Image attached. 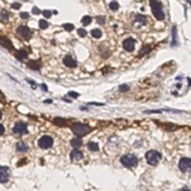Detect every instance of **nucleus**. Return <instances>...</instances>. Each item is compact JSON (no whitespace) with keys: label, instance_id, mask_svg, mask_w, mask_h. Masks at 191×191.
I'll list each match as a JSON object with an SVG mask.
<instances>
[{"label":"nucleus","instance_id":"f257e3e1","mask_svg":"<svg viewBox=\"0 0 191 191\" xmlns=\"http://www.w3.org/2000/svg\"><path fill=\"white\" fill-rule=\"evenodd\" d=\"M150 8H152V13L158 21H163L164 19V13L163 9H162V4L159 0H150Z\"/></svg>","mask_w":191,"mask_h":191},{"label":"nucleus","instance_id":"f03ea898","mask_svg":"<svg viewBox=\"0 0 191 191\" xmlns=\"http://www.w3.org/2000/svg\"><path fill=\"white\" fill-rule=\"evenodd\" d=\"M121 164L124 166V167H126V168H134L136 164H138V162H139V159L138 157H136L135 154H125V155H122L121 157Z\"/></svg>","mask_w":191,"mask_h":191},{"label":"nucleus","instance_id":"7ed1b4c3","mask_svg":"<svg viewBox=\"0 0 191 191\" xmlns=\"http://www.w3.org/2000/svg\"><path fill=\"white\" fill-rule=\"evenodd\" d=\"M161 158H162V154L158 150H149L145 154L146 162L150 166H157L159 163V161H161Z\"/></svg>","mask_w":191,"mask_h":191},{"label":"nucleus","instance_id":"20e7f679","mask_svg":"<svg viewBox=\"0 0 191 191\" xmlns=\"http://www.w3.org/2000/svg\"><path fill=\"white\" fill-rule=\"evenodd\" d=\"M71 130L75 135L78 136H84L91 131V127L88 125H84V124H80V122H76V124H73L71 125Z\"/></svg>","mask_w":191,"mask_h":191},{"label":"nucleus","instance_id":"39448f33","mask_svg":"<svg viewBox=\"0 0 191 191\" xmlns=\"http://www.w3.org/2000/svg\"><path fill=\"white\" fill-rule=\"evenodd\" d=\"M54 144V139L49 135H43L42 138L38 140V146L42 149H47V148H51Z\"/></svg>","mask_w":191,"mask_h":191},{"label":"nucleus","instance_id":"423d86ee","mask_svg":"<svg viewBox=\"0 0 191 191\" xmlns=\"http://www.w3.org/2000/svg\"><path fill=\"white\" fill-rule=\"evenodd\" d=\"M178 168H180L181 172H189L191 171V159L187 157H183L180 159L178 162Z\"/></svg>","mask_w":191,"mask_h":191},{"label":"nucleus","instance_id":"0eeeda50","mask_svg":"<svg viewBox=\"0 0 191 191\" xmlns=\"http://www.w3.org/2000/svg\"><path fill=\"white\" fill-rule=\"evenodd\" d=\"M17 33L22 38H24V40H30L31 36H32V32L27 25H19V27L17 28Z\"/></svg>","mask_w":191,"mask_h":191},{"label":"nucleus","instance_id":"6e6552de","mask_svg":"<svg viewBox=\"0 0 191 191\" xmlns=\"http://www.w3.org/2000/svg\"><path fill=\"white\" fill-rule=\"evenodd\" d=\"M122 47L124 50L127 51V52H133L134 49H135V40L131 37H127L122 41Z\"/></svg>","mask_w":191,"mask_h":191},{"label":"nucleus","instance_id":"1a4fd4ad","mask_svg":"<svg viewBox=\"0 0 191 191\" xmlns=\"http://www.w3.org/2000/svg\"><path fill=\"white\" fill-rule=\"evenodd\" d=\"M9 176H10V170L5 166H1L0 167V182H6L9 180Z\"/></svg>","mask_w":191,"mask_h":191},{"label":"nucleus","instance_id":"9d476101","mask_svg":"<svg viewBox=\"0 0 191 191\" xmlns=\"http://www.w3.org/2000/svg\"><path fill=\"white\" fill-rule=\"evenodd\" d=\"M13 133L19 134V135L25 134V133H27V125H25L24 122H17L14 125V127H13Z\"/></svg>","mask_w":191,"mask_h":191},{"label":"nucleus","instance_id":"9b49d317","mask_svg":"<svg viewBox=\"0 0 191 191\" xmlns=\"http://www.w3.org/2000/svg\"><path fill=\"white\" fill-rule=\"evenodd\" d=\"M63 63H64V65L68 66V68H75V66L78 65L76 60H75L71 55H66V56L63 59Z\"/></svg>","mask_w":191,"mask_h":191},{"label":"nucleus","instance_id":"f8f14e48","mask_svg":"<svg viewBox=\"0 0 191 191\" xmlns=\"http://www.w3.org/2000/svg\"><path fill=\"white\" fill-rule=\"evenodd\" d=\"M0 45H1L3 47H5V49H8V50H13L14 49V46H13V43H12V41L9 40L6 36H0Z\"/></svg>","mask_w":191,"mask_h":191},{"label":"nucleus","instance_id":"ddd939ff","mask_svg":"<svg viewBox=\"0 0 191 191\" xmlns=\"http://www.w3.org/2000/svg\"><path fill=\"white\" fill-rule=\"evenodd\" d=\"M70 157H71V161L78 162V161H80V159L83 158V153L79 150V149H74V150L70 153Z\"/></svg>","mask_w":191,"mask_h":191},{"label":"nucleus","instance_id":"4468645a","mask_svg":"<svg viewBox=\"0 0 191 191\" xmlns=\"http://www.w3.org/2000/svg\"><path fill=\"white\" fill-rule=\"evenodd\" d=\"M52 122L55 124V125L61 126V127L68 125V120H66V119H63V117H55V119L52 120Z\"/></svg>","mask_w":191,"mask_h":191},{"label":"nucleus","instance_id":"2eb2a0df","mask_svg":"<svg viewBox=\"0 0 191 191\" xmlns=\"http://www.w3.org/2000/svg\"><path fill=\"white\" fill-rule=\"evenodd\" d=\"M171 45L173 47H176L178 45V41H177V27H176V25L172 27V42H171Z\"/></svg>","mask_w":191,"mask_h":191},{"label":"nucleus","instance_id":"dca6fc26","mask_svg":"<svg viewBox=\"0 0 191 191\" xmlns=\"http://www.w3.org/2000/svg\"><path fill=\"white\" fill-rule=\"evenodd\" d=\"M27 66L32 70H40L41 69V65H40V63H38L37 60H30V61L27 63Z\"/></svg>","mask_w":191,"mask_h":191},{"label":"nucleus","instance_id":"f3484780","mask_svg":"<svg viewBox=\"0 0 191 191\" xmlns=\"http://www.w3.org/2000/svg\"><path fill=\"white\" fill-rule=\"evenodd\" d=\"M135 23L140 25H145L146 24V17H144L143 14H136L135 15Z\"/></svg>","mask_w":191,"mask_h":191},{"label":"nucleus","instance_id":"a211bd4d","mask_svg":"<svg viewBox=\"0 0 191 191\" xmlns=\"http://www.w3.org/2000/svg\"><path fill=\"white\" fill-rule=\"evenodd\" d=\"M70 144H71V146H73V148H74V149H78L79 146H82L83 142H82V139L78 136V138H74V139H71V140H70Z\"/></svg>","mask_w":191,"mask_h":191},{"label":"nucleus","instance_id":"6ab92c4d","mask_svg":"<svg viewBox=\"0 0 191 191\" xmlns=\"http://www.w3.org/2000/svg\"><path fill=\"white\" fill-rule=\"evenodd\" d=\"M17 150L18 152H22V153L28 152V145L25 144V143H23V142H19L18 144H17Z\"/></svg>","mask_w":191,"mask_h":191},{"label":"nucleus","instance_id":"aec40b11","mask_svg":"<svg viewBox=\"0 0 191 191\" xmlns=\"http://www.w3.org/2000/svg\"><path fill=\"white\" fill-rule=\"evenodd\" d=\"M150 50H152V46H150V45H145V46H143V49L140 50V52H139V57L145 56L148 52H150Z\"/></svg>","mask_w":191,"mask_h":191},{"label":"nucleus","instance_id":"412c9836","mask_svg":"<svg viewBox=\"0 0 191 191\" xmlns=\"http://www.w3.org/2000/svg\"><path fill=\"white\" fill-rule=\"evenodd\" d=\"M27 56H28V52L25 50H19L17 52V55H15V57H17L18 60H24Z\"/></svg>","mask_w":191,"mask_h":191},{"label":"nucleus","instance_id":"4be33fe9","mask_svg":"<svg viewBox=\"0 0 191 191\" xmlns=\"http://www.w3.org/2000/svg\"><path fill=\"white\" fill-rule=\"evenodd\" d=\"M88 149H89V150H92V152H97L98 149H100V146H98L97 143L89 142V143H88Z\"/></svg>","mask_w":191,"mask_h":191},{"label":"nucleus","instance_id":"5701e85b","mask_svg":"<svg viewBox=\"0 0 191 191\" xmlns=\"http://www.w3.org/2000/svg\"><path fill=\"white\" fill-rule=\"evenodd\" d=\"M91 34L93 36L94 38H101L102 36V31L101 30H98V28H93V30L91 31Z\"/></svg>","mask_w":191,"mask_h":191},{"label":"nucleus","instance_id":"b1692460","mask_svg":"<svg viewBox=\"0 0 191 191\" xmlns=\"http://www.w3.org/2000/svg\"><path fill=\"white\" fill-rule=\"evenodd\" d=\"M91 22H92V18L89 17V15H84V17L82 18V24L84 25V27H85V25L91 24Z\"/></svg>","mask_w":191,"mask_h":191},{"label":"nucleus","instance_id":"393cba45","mask_svg":"<svg viewBox=\"0 0 191 191\" xmlns=\"http://www.w3.org/2000/svg\"><path fill=\"white\" fill-rule=\"evenodd\" d=\"M162 127H164V129H168V130H177L178 126L176 125H172V124H161Z\"/></svg>","mask_w":191,"mask_h":191},{"label":"nucleus","instance_id":"a878e982","mask_svg":"<svg viewBox=\"0 0 191 191\" xmlns=\"http://www.w3.org/2000/svg\"><path fill=\"white\" fill-rule=\"evenodd\" d=\"M119 8H120V5H119V3L117 1H111L110 3V9L111 10H113V12H116V10H119Z\"/></svg>","mask_w":191,"mask_h":191},{"label":"nucleus","instance_id":"bb28decb","mask_svg":"<svg viewBox=\"0 0 191 191\" xmlns=\"http://www.w3.org/2000/svg\"><path fill=\"white\" fill-rule=\"evenodd\" d=\"M38 25H40L41 30H46V28L49 27V22H46L45 19H41V21L38 22Z\"/></svg>","mask_w":191,"mask_h":191},{"label":"nucleus","instance_id":"cd10ccee","mask_svg":"<svg viewBox=\"0 0 191 191\" xmlns=\"http://www.w3.org/2000/svg\"><path fill=\"white\" fill-rule=\"evenodd\" d=\"M0 18H1V21H6V19L9 18V13L3 9V10L0 12Z\"/></svg>","mask_w":191,"mask_h":191},{"label":"nucleus","instance_id":"c85d7f7f","mask_svg":"<svg viewBox=\"0 0 191 191\" xmlns=\"http://www.w3.org/2000/svg\"><path fill=\"white\" fill-rule=\"evenodd\" d=\"M63 27H64V30L68 31V32H70V31L74 30V24H71V23H65V24L63 25Z\"/></svg>","mask_w":191,"mask_h":191},{"label":"nucleus","instance_id":"c756f323","mask_svg":"<svg viewBox=\"0 0 191 191\" xmlns=\"http://www.w3.org/2000/svg\"><path fill=\"white\" fill-rule=\"evenodd\" d=\"M129 89H130V85H127V84H122V85H120V87H119L120 92H127Z\"/></svg>","mask_w":191,"mask_h":191},{"label":"nucleus","instance_id":"7c9ffc66","mask_svg":"<svg viewBox=\"0 0 191 191\" xmlns=\"http://www.w3.org/2000/svg\"><path fill=\"white\" fill-rule=\"evenodd\" d=\"M78 34H79V37H85V36H87V31H85L84 28H79Z\"/></svg>","mask_w":191,"mask_h":191},{"label":"nucleus","instance_id":"2f4dec72","mask_svg":"<svg viewBox=\"0 0 191 191\" xmlns=\"http://www.w3.org/2000/svg\"><path fill=\"white\" fill-rule=\"evenodd\" d=\"M97 23L98 24H104V23H106V18L102 17V15H101V17H97Z\"/></svg>","mask_w":191,"mask_h":191},{"label":"nucleus","instance_id":"473e14b6","mask_svg":"<svg viewBox=\"0 0 191 191\" xmlns=\"http://www.w3.org/2000/svg\"><path fill=\"white\" fill-rule=\"evenodd\" d=\"M42 14H43L46 18H50L51 15H52V12H51V10H43V12H42Z\"/></svg>","mask_w":191,"mask_h":191},{"label":"nucleus","instance_id":"72a5a7b5","mask_svg":"<svg viewBox=\"0 0 191 191\" xmlns=\"http://www.w3.org/2000/svg\"><path fill=\"white\" fill-rule=\"evenodd\" d=\"M32 13H33V14H41L42 12H41L37 6H33V8H32Z\"/></svg>","mask_w":191,"mask_h":191},{"label":"nucleus","instance_id":"f704fd0d","mask_svg":"<svg viewBox=\"0 0 191 191\" xmlns=\"http://www.w3.org/2000/svg\"><path fill=\"white\" fill-rule=\"evenodd\" d=\"M70 97H73V98H78L79 97V93H76V92H69V94Z\"/></svg>","mask_w":191,"mask_h":191},{"label":"nucleus","instance_id":"c9c22d12","mask_svg":"<svg viewBox=\"0 0 191 191\" xmlns=\"http://www.w3.org/2000/svg\"><path fill=\"white\" fill-rule=\"evenodd\" d=\"M28 17H30V14H28V13H25V12L21 13V18L22 19H28Z\"/></svg>","mask_w":191,"mask_h":191},{"label":"nucleus","instance_id":"e433bc0d","mask_svg":"<svg viewBox=\"0 0 191 191\" xmlns=\"http://www.w3.org/2000/svg\"><path fill=\"white\" fill-rule=\"evenodd\" d=\"M21 4H19V3H13V4H12V8L13 9H19V8H21Z\"/></svg>","mask_w":191,"mask_h":191},{"label":"nucleus","instance_id":"4c0bfd02","mask_svg":"<svg viewBox=\"0 0 191 191\" xmlns=\"http://www.w3.org/2000/svg\"><path fill=\"white\" fill-rule=\"evenodd\" d=\"M4 101H5V95L1 91H0V102H4Z\"/></svg>","mask_w":191,"mask_h":191},{"label":"nucleus","instance_id":"58836bf2","mask_svg":"<svg viewBox=\"0 0 191 191\" xmlns=\"http://www.w3.org/2000/svg\"><path fill=\"white\" fill-rule=\"evenodd\" d=\"M180 191H191V187H190V186H183Z\"/></svg>","mask_w":191,"mask_h":191},{"label":"nucleus","instance_id":"ea45409f","mask_svg":"<svg viewBox=\"0 0 191 191\" xmlns=\"http://www.w3.org/2000/svg\"><path fill=\"white\" fill-rule=\"evenodd\" d=\"M4 131H5V129H4V126L1 125V124H0V136L3 135V134H4Z\"/></svg>","mask_w":191,"mask_h":191},{"label":"nucleus","instance_id":"a19ab883","mask_svg":"<svg viewBox=\"0 0 191 191\" xmlns=\"http://www.w3.org/2000/svg\"><path fill=\"white\" fill-rule=\"evenodd\" d=\"M25 162H27V159H23V161H21V162L18 163V167H21V166L23 164V163H25Z\"/></svg>","mask_w":191,"mask_h":191},{"label":"nucleus","instance_id":"79ce46f5","mask_svg":"<svg viewBox=\"0 0 191 191\" xmlns=\"http://www.w3.org/2000/svg\"><path fill=\"white\" fill-rule=\"evenodd\" d=\"M41 88H42L43 91H47V88H46V85H45V84H41Z\"/></svg>","mask_w":191,"mask_h":191},{"label":"nucleus","instance_id":"37998d69","mask_svg":"<svg viewBox=\"0 0 191 191\" xmlns=\"http://www.w3.org/2000/svg\"><path fill=\"white\" fill-rule=\"evenodd\" d=\"M1 117H3V113H1V111H0V119H1Z\"/></svg>","mask_w":191,"mask_h":191}]
</instances>
